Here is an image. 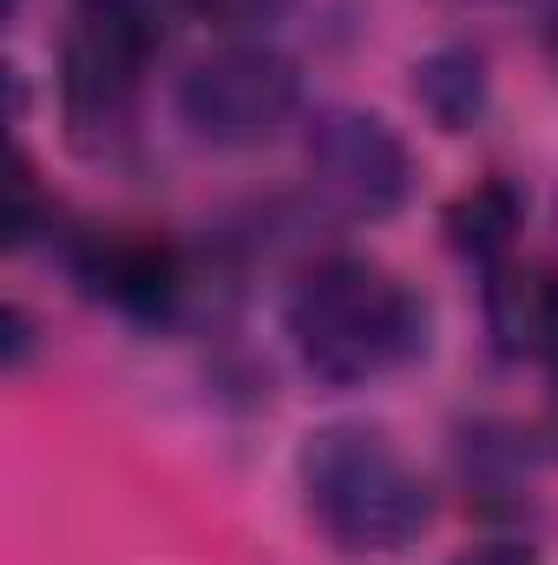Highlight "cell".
<instances>
[{
    "label": "cell",
    "instance_id": "6da1fadb",
    "mask_svg": "<svg viewBox=\"0 0 558 565\" xmlns=\"http://www.w3.org/2000/svg\"><path fill=\"white\" fill-rule=\"evenodd\" d=\"M427 302L415 282L362 250H322L282 289V335L322 388H368L427 355Z\"/></svg>",
    "mask_w": 558,
    "mask_h": 565
},
{
    "label": "cell",
    "instance_id": "7a4b0ae2",
    "mask_svg": "<svg viewBox=\"0 0 558 565\" xmlns=\"http://www.w3.org/2000/svg\"><path fill=\"white\" fill-rule=\"evenodd\" d=\"M296 487L322 540L348 559H395L433 526V487L368 422L315 427L296 454Z\"/></svg>",
    "mask_w": 558,
    "mask_h": 565
},
{
    "label": "cell",
    "instance_id": "3957f363",
    "mask_svg": "<svg viewBox=\"0 0 558 565\" xmlns=\"http://www.w3.org/2000/svg\"><path fill=\"white\" fill-rule=\"evenodd\" d=\"M158 40L151 0H73L60 33V126L79 158H106L132 139Z\"/></svg>",
    "mask_w": 558,
    "mask_h": 565
},
{
    "label": "cell",
    "instance_id": "277c9868",
    "mask_svg": "<svg viewBox=\"0 0 558 565\" xmlns=\"http://www.w3.org/2000/svg\"><path fill=\"white\" fill-rule=\"evenodd\" d=\"M302 164L309 191L348 224H382L415 191V151L382 113L362 106H315L302 119Z\"/></svg>",
    "mask_w": 558,
    "mask_h": 565
},
{
    "label": "cell",
    "instance_id": "5b68a950",
    "mask_svg": "<svg viewBox=\"0 0 558 565\" xmlns=\"http://www.w3.org/2000/svg\"><path fill=\"white\" fill-rule=\"evenodd\" d=\"M296 113H302V73L277 46L237 40V46L204 53L178 79V119L204 145H224V151L277 139Z\"/></svg>",
    "mask_w": 558,
    "mask_h": 565
},
{
    "label": "cell",
    "instance_id": "8992f818",
    "mask_svg": "<svg viewBox=\"0 0 558 565\" xmlns=\"http://www.w3.org/2000/svg\"><path fill=\"white\" fill-rule=\"evenodd\" d=\"M53 250L93 302H106L132 322H171L184 289H191L184 250L144 224H73V217H60Z\"/></svg>",
    "mask_w": 558,
    "mask_h": 565
},
{
    "label": "cell",
    "instance_id": "52a82bcc",
    "mask_svg": "<svg viewBox=\"0 0 558 565\" xmlns=\"http://www.w3.org/2000/svg\"><path fill=\"white\" fill-rule=\"evenodd\" d=\"M480 316L500 362L558 369V264L519 257V250L500 257L493 270H480Z\"/></svg>",
    "mask_w": 558,
    "mask_h": 565
},
{
    "label": "cell",
    "instance_id": "ba28073f",
    "mask_svg": "<svg viewBox=\"0 0 558 565\" xmlns=\"http://www.w3.org/2000/svg\"><path fill=\"white\" fill-rule=\"evenodd\" d=\"M440 231H447V250L473 270H493L500 257H513L519 231H526V191L506 178V171H486L473 178L447 211H440Z\"/></svg>",
    "mask_w": 558,
    "mask_h": 565
},
{
    "label": "cell",
    "instance_id": "9c48e42d",
    "mask_svg": "<svg viewBox=\"0 0 558 565\" xmlns=\"http://www.w3.org/2000/svg\"><path fill=\"white\" fill-rule=\"evenodd\" d=\"M415 99L440 132H473L493 106V73L473 40H447L427 60H415Z\"/></svg>",
    "mask_w": 558,
    "mask_h": 565
},
{
    "label": "cell",
    "instance_id": "30bf717a",
    "mask_svg": "<svg viewBox=\"0 0 558 565\" xmlns=\"http://www.w3.org/2000/svg\"><path fill=\"white\" fill-rule=\"evenodd\" d=\"M178 7L197 13V20H211V26H224V33H250V26L282 20L296 0H178Z\"/></svg>",
    "mask_w": 558,
    "mask_h": 565
},
{
    "label": "cell",
    "instance_id": "8fae6325",
    "mask_svg": "<svg viewBox=\"0 0 558 565\" xmlns=\"http://www.w3.org/2000/svg\"><path fill=\"white\" fill-rule=\"evenodd\" d=\"M447 565H539V553H533V546H519V540H486V546L453 553Z\"/></svg>",
    "mask_w": 558,
    "mask_h": 565
},
{
    "label": "cell",
    "instance_id": "7c38bea8",
    "mask_svg": "<svg viewBox=\"0 0 558 565\" xmlns=\"http://www.w3.org/2000/svg\"><path fill=\"white\" fill-rule=\"evenodd\" d=\"M26 349H33V329H26V309L13 302V309H7V362L20 369V362H26Z\"/></svg>",
    "mask_w": 558,
    "mask_h": 565
},
{
    "label": "cell",
    "instance_id": "4fadbf2b",
    "mask_svg": "<svg viewBox=\"0 0 558 565\" xmlns=\"http://www.w3.org/2000/svg\"><path fill=\"white\" fill-rule=\"evenodd\" d=\"M539 434H546V447L558 454V369H552V388H546V427Z\"/></svg>",
    "mask_w": 558,
    "mask_h": 565
},
{
    "label": "cell",
    "instance_id": "5bb4252c",
    "mask_svg": "<svg viewBox=\"0 0 558 565\" xmlns=\"http://www.w3.org/2000/svg\"><path fill=\"white\" fill-rule=\"evenodd\" d=\"M546 60H552V73H558V7L546 13Z\"/></svg>",
    "mask_w": 558,
    "mask_h": 565
}]
</instances>
